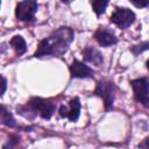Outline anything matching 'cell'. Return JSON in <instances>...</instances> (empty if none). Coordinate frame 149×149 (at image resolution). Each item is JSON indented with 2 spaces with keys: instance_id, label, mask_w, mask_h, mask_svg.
I'll use <instances>...</instances> for the list:
<instances>
[{
  "instance_id": "1",
  "label": "cell",
  "mask_w": 149,
  "mask_h": 149,
  "mask_svg": "<svg viewBox=\"0 0 149 149\" xmlns=\"http://www.w3.org/2000/svg\"><path fill=\"white\" fill-rule=\"evenodd\" d=\"M73 30L69 27H61L50 36L42 40L34 54V57L41 58L44 56L61 57L64 55L73 41Z\"/></svg>"
},
{
  "instance_id": "2",
  "label": "cell",
  "mask_w": 149,
  "mask_h": 149,
  "mask_svg": "<svg viewBox=\"0 0 149 149\" xmlns=\"http://www.w3.org/2000/svg\"><path fill=\"white\" fill-rule=\"evenodd\" d=\"M55 109H56V106L52 101L43 99V98H37V97L31 98L26 106H21L17 108L19 113L23 114V116H26V118H28L29 113H33V115H31L33 118L38 114L41 118H43L45 120H48L52 116Z\"/></svg>"
},
{
  "instance_id": "3",
  "label": "cell",
  "mask_w": 149,
  "mask_h": 149,
  "mask_svg": "<svg viewBox=\"0 0 149 149\" xmlns=\"http://www.w3.org/2000/svg\"><path fill=\"white\" fill-rule=\"evenodd\" d=\"M114 93H115V86L112 81L106 80V79L98 81L97 87H95V94L102 98L107 111H109L113 107Z\"/></svg>"
},
{
  "instance_id": "4",
  "label": "cell",
  "mask_w": 149,
  "mask_h": 149,
  "mask_svg": "<svg viewBox=\"0 0 149 149\" xmlns=\"http://www.w3.org/2000/svg\"><path fill=\"white\" fill-rule=\"evenodd\" d=\"M135 21V13L128 8H116L111 15V22L121 29L128 28Z\"/></svg>"
},
{
  "instance_id": "5",
  "label": "cell",
  "mask_w": 149,
  "mask_h": 149,
  "mask_svg": "<svg viewBox=\"0 0 149 149\" xmlns=\"http://www.w3.org/2000/svg\"><path fill=\"white\" fill-rule=\"evenodd\" d=\"M36 12H37V2L33 0H28V1H21L16 5L15 15L20 21L30 22L34 20Z\"/></svg>"
},
{
  "instance_id": "6",
  "label": "cell",
  "mask_w": 149,
  "mask_h": 149,
  "mask_svg": "<svg viewBox=\"0 0 149 149\" xmlns=\"http://www.w3.org/2000/svg\"><path fill=\"white\" fill-rule=\"evenodd\" d=\"M130 85L134 91V97L136 101L141 102L143 106H148L149 102V90H148V79L139 78L130 81Z\"/></svg>"
},
{
  "instance_id": "7",
  "label": "cell",
  "mask_w": 149,
  "mask_h": 149,
  "mask_svg": "<svg viewBox=\"0 0 149 149\" xmlns=\"http://www.w3.org/2000/svg\"><path fill=\"white\" fill-rule=\"evenodd\" d=\"M58 113L62 118H66L70 121H76L79 118V113H80V101L79 99L72 98L68 105H62L58 109Z\"/></svg>"
},
{
  "instance_id": "8",
  "label": "cell",
  "mask_w": 149,
  "mask_h": 149,
  "mask_svg": "<svg viewBox=\"0 0 149 149\" xmlns=\"http://www.w3.org/2000/svg\"><path fill=\"white\" fill-rule=\"evenodd\" d=\"M70 74L71 78H92L94 76V71L83 62L73 59L72 64L70 65Z\"/></svg>"
},
{
  "instance_id": "9",
  "label": "cell",
  "mask_w": 149,
  "mask_h": 149,
  "mask_svg": "<svg viewBox=\"0 0 149 149\" xmlns=\"http://www.w3.org/2000/svg\"><path fill=\"white\" fill-rule=\"evenodd\" d=\"M93 37L102 47H109V45H113L118 42V38L115 37V35L112 31H109V30H107L106 28H102V27H100L95 30Z\"/></svg>"
},
{
  "instance_id": "10",
  "label": "cell",
  "mask_w": 149,
  "mask_h": 149,
  "mask_svg": "<svg viewBox=\"0 0 149 149\" xmlns=\"http://www.w3.org/2000/svg\"><path fill=\"white\" fill-rule=\"evenodd\" d=\"M83 57H84V61L92 63L97 66H100L102 64V56L100 51L93 47H86L83 50Z\"/></svg>"
},
{
  "instance_id": "11",
  "label": "cell",
  "mask_w": 149,
  "mask_h": 149,
  "mask_svg": "<svg viewBox=\"0 0 149 149\" xmlns=\"http://www.w3.org/2000/svg\"><path fill=\"white\" fill-rule=\"evenodd\" d=\"M9 44L12 45V48L14 49V51H15V54H16L17 56L23 55V54L26 52V50H27L26 41H24V40H23V37H22V36H20V35L14 36V37L9 41Z\"/></svg>"
},
{
  "instance_id": "12",
  "label": "cell",
  "mask_w": 149,
  "mask_h": 149,
  "mask_svg": "<svg viewBox=\"0 0 149 149\" xmlns=\"http://www.w3.org/2000/svg\"><path fill=\"white\" fill-rule=\"evenodd\" d=\"M108 5V1H102V0H95V1H92V7H93V10L95 12V14L99 16L101 15L106 7Z\"/></svg>"
},
{
  "instance_id": "13",
  "label": "cell",
  "mask_w": 149,
  "mask_h": 149,
  "mask_svg": "<svg viewBox=\"0 0 149 149\" xmlns=\"http://www.w3.org/2000/svg\"><path fill=\"white\" fill-rule=\"evenodd\" d=\"M19 137L17 136H10V139L7 141L6 144H3L2 149H15L19 144Z\"/></svg>"
},
{
  "instance_id": "14",
  "label": "cell",
  "mask_w": 149,
  "mask_h": 149,
  "mask_svg": "<svg viewBox=\"0 0 149 149\" xmlns=\"http://www.w3.org/2000/svg\"><path fill=\"white\" fill-rule=\"evenodd\" d=\"M147 49H148V42H144V43L141 44V45H134V47L130 48V50H132L135 55H137L139 52H141V51H143V50H147Z\"/></svg>"
},
{
  "instance_id": "15",
  "label": "cell",
  "mask_w": 149,
  "mask_h": 149,
  "mask_svg": "<svg viewBox=\"0 0 149 149\" xmlns=\"http://www.w3.org/2000/svg\"><path fill=\"white\" fill-rule=\"evenodd\" d=\"M6 88H7V80H6V78L0 74V97L3 95Z\"/></svg>"
},
{
  "instance_id": "16",
  "label": "cell",
  "mask_w": 149,
  "mask_h": 149,
  "mask_svg": "<svg viewBox=\"0 0 149 149\" xmlns=\"http://www.w3.org/2000/svg\"><path fill=\"white\" fill-rule=\"evenodd\" d=\"M0 3H1V2H0Z\"/></svg>"
}]
</instances>
